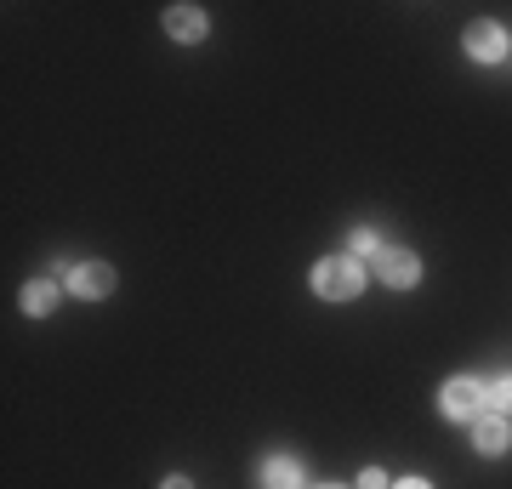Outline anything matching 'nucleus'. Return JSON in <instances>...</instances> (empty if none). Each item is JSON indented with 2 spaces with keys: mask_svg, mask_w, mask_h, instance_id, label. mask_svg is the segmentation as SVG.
<instances>
[{
  "mask_svg": "<svg viewBox=\"0 0 512 489\" xmlns=\"http://www.w3.org/2000/svg\"><path fill=\"white\" fill-rule=\"evenodd\" d=\"M376 279H382V285H393V290L421 285V262H416V251H404V245H382V251H376Z\"/></svg>",
  "mask_w": 512,
  "mask_h": 489,
  "instance_id": "obj_3",
  "label": "nucleus"
},
{
  "mask_svg": "<svg viewBox=\"0 0 512 489\" xmlns=\"http://www.w3.org/2000/svg\"><path fill=\"white\" fill-rule=\"evenodd\" d=\"M359 489H393V484H387L382 467H365V472H359Z\"/></svg>",
  "mask_w": 512,
  "mask_h": 489,
  "instance_id": "obj_12",
  "label": "nucleus"
},
{
  "mask_svg": "<svg viewBox=\"0 0 512 489\" xmlns=\"http://www.w3.org/2000/svg\"><path fill=\"white\" fill-rule=\"evenodd\" d=\"M359 290H365V262L359 256H325V262H313V296L353 302Z\"/></svg>",
  "mask_w": 512,
  "mask_h": 489,
  "instance_id": "obj_1",
  "label": "nucleus"
},
{
  "mask_svg": "<svg viewBox=\"0 0 512 489\" xmlns=\"http://www.w3.org/2000/svg\"><path fill=\"white\" fill-rule=\"evenodd\" d=\"M507 52H512V40L501 35V23H473V29H467V57H473V63H507Z\"/></svg>",
  "mask_w": 512,
  "mask_h": 489,
  "instance_id": "obj_5",
  "label": "nucleus"
},
{
  "mask_svg": "<svg viewBox=\"0 0 512 489\" xmlns=\"http://www.w3.org/2000/svg\"><path fill=\"white\" fill-rule=\"evenodd\" d=\"M205 29H211V18H205L200 6H165V35L183 40V46H200Z\"/></svg>",
  "mask_w": 512,
  "mask_h": 489,
  "instance_id": "obj_6",
  "label": "nucleus"
},
{
  "mask_svg": "<svg viewBox=\"0 0 512 489\" xmlns=\"http://www.w3.org/2000/svg\"><path fill=\"white\" fill-rule=\"evenodd\" d=\"M439 410L450 421H478L484 410H490V404H484V381L478 376H450L439 387Z\"/></svg>",
  "mask_w": 512,
  "mask_h": 489,
  "instance_id": "obj_2",
  "label": "nucleus"
},
{
  "mask_svg": "<svg viewBox=\"0 0 512 489\" xmlns=\"http://www.w3.org/2000/svg\"><path fill=\"white\" fill-rule=\"evenodd\" d=\"M484 404H490V416L512 421V370L507 376H495V381H484Z\"/></svg>",
  "mask_w": 512,
  "mask_h": 489,
  "instance_id": "obj_10",
  "label": "nucleus"
},
{
  "mask_svg": "<svg viewBox=\"0 0 512 489\" xmlns=\"http://www.w3.org/2000/svg\"><path fill=\"white\" fill-rule=\"evenodd\" d=\"M262 489H302V467L291 455H268L262 461Z\"/></svg>",
  "mask_w": 512,
  "mask_h": 489,
  "instance_id": "obj_9",
  "label": "nucleus"
},
{
  "mask_svg": "<svg viewBox=\"0 0 512 489\" xmlns=\"http://www.w3.org/2000/svg\"><path fill=\"white\" fill-rule=\"evenodd\" d=\"M109 290H114L109 262H74L69 268V296H80V302H103Z\"/></svg>",
  "mask_w": 512,
  "mask_h": 489,
  "instance_id": "obj_4",
  "label": "nucleus"
},
{
  "mask_svg": "<svg viewBox=\"0 0 512 489\" xmlns=\"http://www.w3.org/2000/svg\"><path fill=\"white\" fill-rule=\"evenodd\" d=\"M473 444H478V455H507L512 450V421L484 410V416L473 421Z\"/></svg>",
  "mask_w": 512,
  "mask_h": 489,
  "instance_id": "obj_7",
  "label": "nucleus"
},
{
  "mask_svg": "<svg viewBox=\"0 0 512 489\" xmlns=\"http://www.w3.org/2000/svg\"><path fill=\"white\" fill-rule=\"evenodd\" d=\"M325 489H342V484H325Z\"/></svg>",
  "mask_w": 512,
  "mask_h": 489,
  "instance_id": "obj_15",
  "label": "nucleus"
},
{
  "mask_svg": "<svg viewBox=\"0 0 512 489\" xmlns=\"http://www.w3.org/2000/svg\"><path fill=\"white\" fill-rule=\"evenodd\" d=\"M57 302H63V285H57V279H35V285H23V313H29V319L57 313Z\"/></svg>",
  "mask_w": 512,
  "mask_h": 489,
  "instance_id": "obj_8",
  "label": "nucleus"
},
{
  "mask_svg": "<svg viewBox=\"0 0 512 489\" xmlns=\"http://www.w3.org/2000/svg\"><path fill=\"white\" fill-rule=\"evenodd\" d=\"M160 489H194V478H183V472H171V478H165Z\"/></svg>",
  "mask_w": 512,
  "mask_h": 489,
  "instance_id": "obj_13",
  "label": "nucleus"
},
{
  "mask_svg": "<svg viewBox=\"0 0 512 489\" xmlns=\"http://www.w3.org/2000/svg\"><path fill=\"white\" fill-rule=\"evenodd\" d=\"M376 251H382L376 228H353V234H348V256H376Z\"/></svg>",
  "mask_w": 512,
  "mask_h": 489,
  "instance_id": "obj_11",
  "label": "nucleus"
},
{
  "mask_svg": "<svg viewBox=\"0 0 512 489\" xmlns=\"http://www.w3.org/2000/svg\"><path fill=\"white\" fill-rule=\"evenodd\" d=\"M393 489H433L427 478H404V484H393Z\"/></svg>",
  "mask_w": 512,
  "mask_h": 489,
  "instance_id": "obj_14",
  "label": "nucleus"
}]
</instances>
